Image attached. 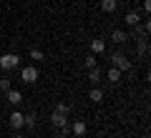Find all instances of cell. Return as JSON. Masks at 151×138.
<instances>
[{
    "label": "cell",
    "instance_id": "13",
    "mask_svg": "<svg viewBox=\"0 0 151 138\" xmlns=\"http://www.w3.org/2000/svg\"><path fill=\"white\" fill-rule=\"evenodd\" d=\"M121 75H124V73H121L119 68H113V65H111V68H108V73H106V78L116 85V83H121Z\"/></svg>",
    "mask_w": 151,
    "mask_h": 138
},
{
    "label": "cell",
    "instance_id": "14",
    "mask_svg": "<svg viewBox=\"0 0 151 138\" xmlns=\"http://www.w3.org/2000/svg\"><path fill=\"white\" fill-rule=\"evenodd\" d=\"M111 40L113 43H126V40H129V35H126V30H119V28H116V30L111 33Z\"/></svg>",
    "mask_w": 151,
    "mask_h": 138
},
{
    "label": "cell",
    "instance_id": "9",
    "mask_svg": "<svg viewBox=\"0 0 151 138\" xmlns=\"http://www.w3.org/2000/svg\"><path fill=\"white\" fill-rule=\"evenodd\" d=\"M38 126V116L35 113H28V116H23V128H28V131H35Z\"/></svg>",
    "mask_w": 151,
    "mask_h": 138
},
{
    "label": "cell",
    "instance_id": "11",
    "mask_svg": "<svg viewBox=\"0 0 151 138\" xmlns=\"http://www.w3.org/2000/svg\"><path fill=\"white\" fill-rule=\"evenodd\" d=\"M101 10L103 13H116L119 10V0H101Z\"/></svg>",
    "mask_w": 151,
    "mask_h": 138
},
{
    "label": "cell",
    "instance_id": "1",
    "mask_svg": "<svg viewBox=\"0 0 151 138\" xmlns=\"http://www.w3.org/2000/svg\"><path fill=\"white\" fill-rule=\"evenodd\" d=\"M111 63H113V68H119L121 73H129V70L134 68V63L129 60V55H126V53H121V50H116V53L111 55Z\"/></svg>",
    "mask_w": 151,
    "mask_h": 138
},
{
    "label": "cell",
    "instance_id": "16",
    "mask_svg": "<svg viewBox=\"0 0 151 138\" xmlns=\"http://www.w3.org/2000/svg\"><path fill=\"white\" fill-rule=\"evenodd\" d=\"M28 55H30V60H35V63H38V60H43V50H40V48H30Z\"/></svg>",
    "mask_w": 151,
    "mask_h": 138
},
{
    "label": "cell",
    "instance_id": "23",
    "mask_svg": "<svg viewBox=\"0 0 151 138\" xmlns=\"http://www.w3.org/2000/svg\"><path fill=\"white\" fill-rule=\"evenodd\" d=\"M58 138H65V133H63V136H58Z\"/></svg>",
    "mask_w": 151,
    "mask_h": 138
},
{
    "label": "cell",
    "instance_id": "3",
    "mask_svg": "<svg viewBox=\"0 0 151 138\" xmlns=\"http://www.w3.org/2000/svg\"><path fill=\"white\" fill-rule=\"evenodd\" d=\"M38 78H40V73H38V68H35V65H23V68H20V80H23V83L33 85Z\"/></svg>",
    "mask_w": 151,
    "mask_h": 138
},
{
    "label": "cell",
    "instance_id": "8",
    "mask_svg": "<svg viewBox=\"0 0 151 138\" xmlns=\"http://www.w3.org/2000/svg\"><path fill=\"white\" fill-rule=\"evenodd\" d=\"M91 53L93 55H103V53H106V40H101V38L91 40Z\"/></svg>",
    "mask_w": 151,
    "mask_h": 138
},
{
    "label": "cell",
    "instance_id": "15",
    "mask_svg": "<svg viewBox=\"0 0 151 138\" xmlns=\"http://www.w3.org/2000/svg\"><path fill=\"white\" fill-rule=\"evenodd\" d=\"M10 88H13V83H10V78H8V75H5V78H0V93H8Z\"/></svg>",
    "mask_w": 151,
    "mask_h": 138
},
{
    "label": "cell",
    "instance_id": "2",
    "mask_svg": "<svg viewBox=\"0 0 151 138\" xmlns=\"http://www.w3.org/2000/svg\"><path fill=\"white\" fill-rule=\"evenodd\" d=\"M20 65V55L18 53H3L0 55V68L3 70H15Z\"/></svg>",
    "mask_w": 151,
    "mask_h": 138
},
{
    "label": "cell",
    "instance_id": "7",
    "mask_svg": "<svg viewBox=\"0 0 151 138\" xmlns=\"http://www.w3.org/2000/svg\"><path fill=\"white\" fill-rule=\"evenodd\" d=\"M8 123H10L13 131H20V128H23V113L20 111H13L10 118H8Z\"/></svg>",
    "mask_w": 151,
    "mask_h": 138
},
{
    "label": "cell",
    "instance_id": "6",
    "mask_svg": "<svg viewBox=\"0 0 151 138\" xmlns=\"http://www.w3.org/2000/svg\"><path fill=\"white\" fill-rule=\"evenodd\" d=\"M3 98H5L8 103H13V106H20V103H23V93L15 90V88H10L8 93H3Z\"/></svg>",
    "mask_w": 151,
    "mask_h": 138
},
{
    "label": "cell",
    "instance_id": "22",
    "mask_svg": "<svg viewBox=\"0 0 151 138\" xmlns=\"http://www.w3.org/2000/svg\"><path fill=\"white\" fill-rule=\"evenodd\" d=\"M3 103H5V98H3V96H0V106H3Z\"/></svg>",
    "mask_w": 151,
    "mask_h": 138
},
{
    "label": "cell",
    "instance_id": "17",
    "mask_svg": "<svg viewBox=\"0 0 151 138\" xmlns=\"http://www.w3.org/2000/svg\"><path fill=\"white\" fill-rule=\"evenodd\" d=\"M98 78H101V70H98V65H96V68L88 70V80H91V83H96Z\"/></svg>",
    "mask_w": 151,
    "mask_h": 138
},
{
    "label": "cell",
    "instance_id": "12",
    "mask_svg": "<svg viewBox=\"0 0 151 138\" xmlns=\"http://www.w3.org/2000/svg\"><path fill=\"white\" fill-rule=\"evenodd\" d=\"M88 101H91V103H101V101H103V90L93 85V88L88 90Z\"/></svg>",
    "mask_w": 151,
    "mask_h": 138
},
{
    "label": "cell",
    "instance_id": "10",
    "mask_svg": "<svg viewBox=\"0 0 151 138\" xmlns=\"http://www.w3.org/2000/svg\"><path fill=\"white\" fill-rule=\"evenodd\" d=\"M124 23H126V25H129V28H136V25H139V23H141V15H139V13H136V10H131V13H126Z\"/></svg>",
    "mask_w": 151,
    "mask_h": 138
},
{
    "label": "cell",
    "instance_id": "18",
    "mask_svg": "<svg viewBox=\"0 0 151 138\" xmlns=\"http://www.w3.org/2000/svg\"><path fill=\"white\" fill-rule=\"evenodd\" d=\"M55 113H63V116H68V113H70V106H68V103H55Z\"/></svg>",
    "mask_w": 151,
    "mask_h": 138
},
{
    "label": "cell",
    "instance_id": "4",
    "mask_svg": "<svg viewBox=\"0 0 151 138\" xmlns=\"http://www.w3.org/2000/svg\"><path fill=\"white\" fill-rule=\"evenodd\" d=\"M50 121H53V126L55 128H58V131L60 133H68V126H70V123H68V116H63V113H50Z\"/></svg>",
    "mask_w": 151,
    "mask_h": 138
},
{
    "label": "cell",
    "instance_id": "19",
    "mask_svg": "<svg viewBox=\"0 0 151 138\" xmlns=\"http://www.w3.org/2000/svg\"><path fill=\"white\" fill-rule=\"evenodd\" d=\"M96 65H98V60H96V55L91 53V55H88V58H86V68L91 70V68H96Z\"/></svg>",
    "mask_w": 151,
    "mask_h": 138
},
{
    "label": "cell",
    "instance_id": "20",
    "mask_svg": "<svg viewBox=\"0 0 151 138\" xmlns=\"http://www.w3.org/2000/svg\"><path fill=\"white\" fill-rule=\"evenodd\" d=\"M144 13H146V15L151 13V0H144Z\"/></svg>",
    "mask_w": 151,
    "mask_h": 138
},
{
    "label": "cell",
    "instance_id": "5",
    "mask_svg": "<svg viewBox=\"0 0 151 138\" xmlns=\"http://www.w3.org/2000/svg\"><path fill=\"white\" fill-rule=\"evenodd\" d=\"M68 131L73 133L76 138H83L88 133V126H86V121H76V123H70V126H68Z\"/></svg>",
    "mask_w": 151,
    "mask_h": 138
},
{
    "label": "cell",
    "instance_id": "21",
    "mask_svg": "<svg viewBox=\"0 0 151 138\" xmlns=\"http://www.w3.org/2000/svg\"><path fill=\"white\" fill-rule=\"evenodd\" d=\"M10 138H23V136H20V133H13V136H10Z\"/></svg>",
    "mask_w": 151,
    "mask_h": 138
}]
</instances>
